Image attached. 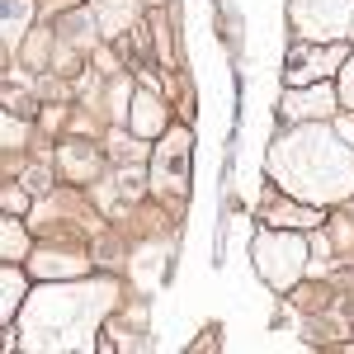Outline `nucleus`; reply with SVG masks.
I'll return each mask as SVG.
<instances>
[{
    "label": "nucleus",
    "mask_w": 354,
    "mask_h": 354,
    "mask_svg": "<svg viewBox=\"0 0 354 354\" xmlns=\"http://www.w3.org/2000/svg\"><path fill=\"white\" fill-rule=\"evenodd\" d=\"M24 203H28V198L19 189H5V208H10V213H24Z\"/></svg>",
    "instance_id": "f8f14e48"
},
{
    "label": "nucleus",
    "mask_w": 354,
    "mask_h": 354,
    "mask_svg": "<svg viewBox=\"0 0 354 354\" xmlns=\"http://www.w3.org/2000/svg\"><path fill=\"white\" fill-rule=\"evenodd\" d=\"M283 118H307V113H330V90L326 85H317V90H307V95H293L288 104H279Z\"/></svg>",
    "instance_id": "39448f33"
},
{
    "label": "nucleus",
    "mask_w": 354,
    "mask_h": 354,
    "mask_svg": "<svg viewBox=\"0 0 354 354\" xmlns=\"http://www.w3.org/2000/svg\"><path fill=\"white\" fill-rule=\"evenodd\" d=\"M345 15H350V0H293V19L307 28V38H335Z\"/></svg>",
    "instance_id": "7ed1b4c3"
},
{
    "label": "nucleus",
    "mask_w": 354,
    "mask_h": 354,
    "mask_svg": "<svg viewBox=\"0 0 354 354\" xmlns=\"http://www.w3.org/2000/svg\"><path fill=\"white\" fill-rule=\"evenodd\" d=\"M28 189H48V170H28Z\"/></svg>",
    "instance_id": "4468645a"
},
{
    "label": "nucleus",
    "mask_w": 354,
    "mask_h": 354,
    "mask_svg": "<svg viewBox=\"0 0 354 354\" xmlns=\"http://www.w3.org/2000/svg\"><path fill=\"white\" fill-rule=\"evenodd\" d=\"M118 189H123V194H137V189H142V175H137V170H123V175H118Z\"/></svg>",
    "instance_id": "9b49d317"
},
{
    "label": "nucleus",
    "mask_w": 354,
    "mask_h": 354,
    "mask_svg": "<svg viewBox=\"0 0 354 354\" xmlns=\"http://www.w3.org/2000/svg\"><path fill=\"white\" fill-rule=\"evenodd\" d=\"M137 118H133V128L137 133H156V128H161V104H156V100H151V95H142V100H137Z\"/></svg>",
    "instance_id": "423d86ee"
},
{
    "label": "nucleus",
    "mask_w": 354,
    "mask_h": 354,
    "mask_svg": "<svg viewBox=\"0 0 354 354\" xmlns=\"http://www.w3.org/2000/svg\"><path fill=\"white\" fill-rule=\"evenodd\" d=\"M19 293H24V279L5 265V317H15V307H19Z\"/></svg>",
    "instance_id": "6e6552de"
},
{
    "label": "nucleus",
    "mask_w": 354,
    "mask_h": 354,
    "mask_svg": "<svg viewBox=\"0 0 354 354\" xmlns=\"http://www.w3.org/2000/svg\"><path fill=\"white\" fill-rule=\"evenodd\" d=\"M335 62H345V53L340 48H330V53H307V48H293L288 53V85H302V81H312V76H326L322 66H335Z\"/></svg>",
    "instance_id": "20e7f679"
},
{
    "label": "nucleus",
    "mask_w": 354,
    "mask_h": 354,
    "mask_svg": "<svg viewBox=\"0 0 354 354\" xmlns=\"http://www.w3.org/2000/svg\"><path fill=\"white\" fill-rule=\"evenodd\" d=\"M28 24V0H5V33L15 38Z\"/></svg>",
    "instance_id": "0eeeda50"
},
{
    "label": "nucleus",
    "mask_w": 354,
    "mask_h": 354,
    "mask_svg": "<svg viewBox=\"0 0 354 354\" xmlns=\"http://www.w3.org/2000/svg\"><path fill=\"white\" fill-rule=\"evenodd\" d=\"M15 250H24V232L15 222H5V255H15Z\"/></svg>",
    "instance_id": "9d476101"
},
{
    "label": "nucleus",
    "mask_w": 354,
    "mask_h": 354,
    "mask_svg": "<svg viewBox=\"0 0 354 354\" xmlns=\"http://www.w3.org/2000/svg\"><path fill=\"white\" fill-rule=\"evenodd\" d=\"M185 185H189V133L175 128L161 137V151H156V189L185 194Z\"/></svg>",
    "instance_id": "f03ea898"
},
{
    "label": "nucleus",
    "mask_w": 354,
    "mask_h": 354,
    "mask_svg": "<svg viewBox=\"0 0 354 354\" xmlns=\"http://www.w3.org/2000/svg\"><path fill=\"white\" fill-rule=\"evenodd\" d=\"M274 222L279 227H312L317 213H298V208H274Z\"/></svg>",
    "instance_id": "1a4fd4ad"
},
{
    "label": "nucleus",
    "mask_w": 354,
    "mask_h": 354,
    "mask_svg": "<svg viewBox=\"0 0 354 354\" xmlns=\"http://www.w3.org/2000/svg\"><path fill=\"white\" fill-rule=\"evenodd\" d=\"M340 90H345V100H350V104H354V62H350V66H345V81H340Z\"/></svg>",
    "instance_id": "ddd939ff"
},
{
    "label": "nucleus",
    "mask_w": 354,
    "mask_h": 354,
    "mask_svg": "<svg viewBox=\"0 0 354 354\" xmlns=\"http://www.w3.org/2000/svg\"><path fill=\"white\" fill-rule=\"evenodd\" d=\"M255 255H260V274L270 279L274 288H283V283H293L302 270V241L298 236H265V241L255 245Z\"/></svg>",
    "instance_id": "f257e3e1"
}]
</instances>
